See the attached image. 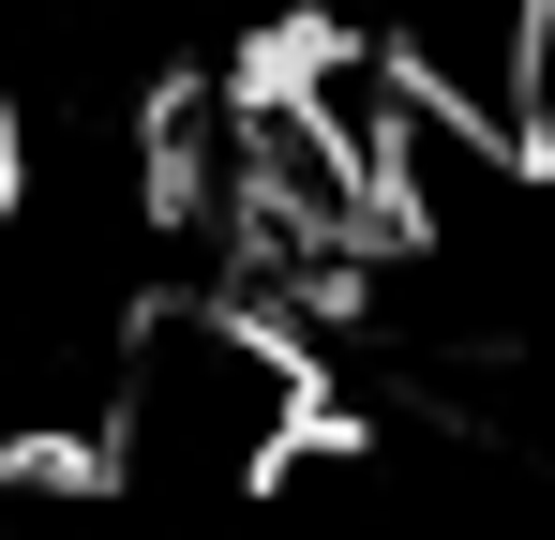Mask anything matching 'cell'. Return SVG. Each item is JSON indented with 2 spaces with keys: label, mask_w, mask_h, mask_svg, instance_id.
I'll return each instance as SVG.
<instances>
[{
  "label": "cell",
  "mask_w": 555,
  "mask_h": 540,
  "mask_svg": "<svg viewBox=\"0 0 555 540\" xmlns=\"http://www.w3.org/2000/svg\"><path fill=\"white\" fill-rule=\"evenodd\" d=\"M91 436L120 465V496H151V511H241L285 450L315 436V346L285 331L271 300L120 316Z\"/></svg>",
  "instance_id": "obj_1"
}]
</instances>
